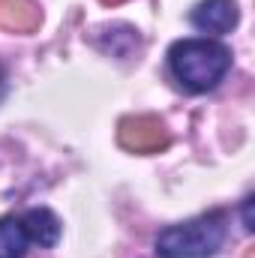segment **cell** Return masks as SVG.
Masks as SVG:
<instances>
[{"mask_svg":"<svg viewBox=\"0 0 255 258\" xmlns=\"http://www.w3.org/2000/svg\"><path fill=\"white\" fill-rule=\"evenodd\" d=\"M168 66L186 90L204 93L213 90L231 69V51L213 39H180L168 51Z\"/></svg>","mask_w":255,"mask_h":258,"instance_id":"cell-1","label":"cell"},{"mask_svg":"<svg viewBox=\"0 0 255 258\" xmlns=\"http://www.w3.org/2000/svg\"><path fill=\"white\" fill-rule=\"evenodd\" d=\"M225 240V219L222 213H204L189 222L171 225L156 237L159 258H210L219 252Z\"/></svg>","mask_w":255,"mask_h":258,"instance_id":"cell-2","label":"cell"},{"mask_svg":"<svg viewBox=\"0 0 255 258\" xmlns=\"http://www.w3.org/2000/svg\"><path fill=\"white\" fill-rule=\"evenodd\" d=\"M117 141L132 153H156L168 144V129L159 117H150V114L123 117L117 126Z\"/></svg>","mask_w":255,"mask_h":258,"instance_id":"cell-3","label":"cell"},{"mask_svg":"<svg viewBox=\"0 0 255 258\" xmlns=\"http://www.w3.org/2000/svg\"><path fill=\"white\" fill-rule=\"evenodd\" d=\"M237 0H201L192 9V24L204 33H228L237 24Z\"/></svg>","mask_w":255,"mask_h":258,"instance_id":"cell-4","label":"cell"},{"mask_svg":"<svg viewBox=\"0 0 255 258\" xmlns=\"http://www.w3.org/2000/svg\"><path fill=\"white\" fill-rule=\"evenodd\" d=\"M42 21V12L33 0H0V27L15 33H30Z\"/></svg>","mask_w":255,"mask_h":258,"instance_id":"cell-5","label":"cell"},{"mask_svg":"<svg viewBox=\"0 0 255 258\" xmlns=\"http://www.w3.org/2000/svg\"><path fill=\"white\" fill-rule=\"evenodd\" d=\"M21 228L27 234V240L39 243V246H54L60 240V222L51 210L45 207H36V210H27L21 216Z\"/></svg>","mask_w":255,"mask_h":258,"instance_id":"cell-6","label":"cell"},{"mask_svg":"<svg viewBox=\"0 0 255 258\" xmlns=\"http://www.w3.org/2000/svg\"><path fill=\"white\" fill-rule=\"evenodd\" d=\"M27 246V234L21 228V219L6 216L0 219V258H21Z\"/></svg>","mask_w":255,"mask_h":258,"instance_id":"cell-7","label":"cell"},{"mask_svg":"<svg viewBox=\"0 0 255 258\" xmlns=\"http://www.w3.org/2000/svg\"><path fill=\"white\" fill-rule=\"evenodd\" d=\"M249 207H252V198H246V204H243V219H246V231H252V216H249Z\"/></svg>","mask_w":255,"mask_h":258,"instance_id":"cell-8","label":"cell"},{"mask_svg":"<svg viewBox=\"0 0 255 258\" xmlns=\"http://www.w3.org/2000/svg\"><path fill=\"white\" fill-rule=\"evenodd\" d=\"M102 3H123V0H102Z\"/></svg>","mask_w":255,"mask_h":258,"instance_id":"cell-9","label":"cell"}]
</instances>
